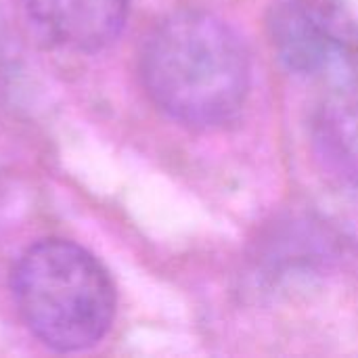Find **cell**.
<instances>
[{"label": "cell", "instance_id": "6da1fadb", "mask_svg": "<svg viewBox=\"0 0 358 358\" xmlns=\"http://www.w3.org/2000/svg\"><path fill=\"white\" fill-rule=\"evenodd\" d=\"M151 101L191 128H218L237 117L250 92V57L220 17L182 8L162 19L141 52Z\"/></svg>", "mask_w": 358, "mask_h": 358}, {"label": "cell", "instance_id": "7a4b0ae2", "mask_svg": "<svg viewBox=\"0 0 358 358\" xmlns=\"http://www.w3.org/2000/svg\"><path fill=\"white\" fill-rule=\"evenodd\" d=\"M13 296L29 331L57 352L96 346L115 317V287L82 245L42 239L13 268Z\"/></svg>", "mask_w": 358, "mask_h": 358}, {"label": "cell", "instance_id": "3957f363", "mask_svg": "<svg viewBox=\"0 0 358 358\" xmlns=\"http://www.w3.org/2000/svg\"><path fill=\"white\" fill-rule=\"evenodd\" d=\"M268 34L283 65L300 76H342L358 63L357 36L331 0L277 2Z\"/></svg>", "mask_w": 358, "mask_h": 358}, {"label": "cell", "instance_id": "277c9868", "mask_svg": "<svg viewBox=\"0 0 358 358\" xmlns=\"http://www.w3.org/2000/svg\"><path fill=\"white\" fill-rule=\"evenodd\" d=\"M23 8L48 46L96 52L122 34L130 0H23Z\"/></svg>", "mask_w": 358, "mask_h": 358}]
</instances>
